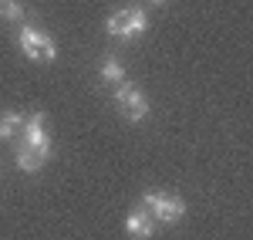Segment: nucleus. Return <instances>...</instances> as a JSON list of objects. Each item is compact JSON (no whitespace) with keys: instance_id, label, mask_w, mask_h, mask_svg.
Here are the masks:
<instances>
[{"instance_id":"1","label":"nucleus","mask_w":253,"mask_h":240,"mask_svg":"<svg viewBox=\"0 0 253 240\" xmlns=\"http://www.w3.org/2000/svg\"><path fill=\"white\" fill-rule=\"evenodd\" d=\"M105 31H108V38L132 41V38H138V34H145V31H149V14H145V7H138V3L118 7V10L108 14Z\"/></svg>"},{"instance_id":"2","label":"nucleus","mask_w":253,"mask_h":240,"mask_svg":"<svg viewBox=\"0 0 253 240\" xmlns=\"http://www.w3.org/2000/svg\"><path fill=\"white\" fill-rule=\"evenodd\" d=\"M142 206L152 213L156 223H166V227H172V223H179L186 217V200L179 193H166V190H145Z\"/></svg>"},{"instance_id":"3","label":"nucleus","mask_w":253,"mask_h":240,"mask_svg":"<svg viewBox=\"0 0 253 240\" xmlns=\"http://www.w3.org/2000/svg\"><path fill=\"white\" fill-rule=\"evenodd\" d=\"M17 44H20V54L27 61H41V64H51V61L58 58V44L54 38L38 27V24H24L17 34Z\"/></svg>"},{"instance_id":"4","label":"nucleus","mask_w":253,"mask_h":240,"mask_svg":"<svg viewBox=\"0 0 253 240\" xmlns=\"http://www.w3.org/2000/svg\"><path fill=\"white\" fill-rule=\"evenodd\" d=\"M115 108L118 115L125 122H145L149 119V112H152V105H149V98H145V92L138 88L135 81H122V85H115Z\"/></svg>"},{"instance_id":"5","label":"nucleus","mask_w":253,"mask_h":240,"mask_svg":"<svg viewBox=\"0 0 253 240\" xmlns=\"http://www.w3.org/2000/svg\"><path fill=\"white\" fill-rule=\"evenodd\" d=\"M20 145H34V149H44V152H54V139L47 132V115L44 112H31L24 115V125L17 132Z\"/></svg>"},{"instance_id":"6","label":"nucleus","mask_w":253,"mask_h":240,"mask_svg":"<svg viewBox=\"0 0 253 240\" xmlns=\"http://www.w3.org/2000/svg\"><path fill=\"white\" fill-rule=\"evenodd\" d=\"M125 234L132 240H152L156 237V220L145 206H132L128 217H125Z\"/></svg>"},{"instance_id":"7","label":"nucleus","mask_w":253,"mask_h":240,"mask_svg":"<svg viewBox=\"0 0 253 240\" xmlns=\"http://www.w3.org/2000/svg\"><path fill=\"white\" fill-rule=\"evenodd\" d=\"M47 159H51V152L34 149V145H20V142H17V152H14L17 169H24V173H41V169L47 166Z\"/></svg>"},{"instance_id":"8","label":"nucleus","mask_w":253,"mask_h":240,"mask_svg":"<svg viewBox=\"0 0 253 240\" xmlns=\"http://www.w3.org/2000/svg\"><path fill=\"white\" fill-rule=\"evenodd\" d=\"M98 78L105 81V85H122V81H125V64H122V58H115V54L101 58V64H98Z\"/></svg>"},{"instance_id":"9","label":"nucleus","mask_w":253,"mask_h":240,"mask_svg":"<svg viewBox=\"0 0 253 240\" xmlns=\"http://www.w3.org/2000/svg\"><path fill=\"white\" fill-rule=\"evenodd\" d=\"M27 20V3L24 0H0V24H20Z\"/></svg>"},{"instance_id":"10","label":"nucleus","mask_w":253,"mask_h":240,"mask_svg":"<svg viewBox=\"0 0 253 240\" xmlns=\"http://www.w3.org/2000/svg\"><path fill=\"white\" fill-rule=\"evenodd\" d=\"M24 115L20 112H0V139H17Z\"/></svg>"},{"instance_id":"11","label":"nucleus","mask_w":253,"mask_h":240,"mask_svg":"<svg viewBox=\"0 0 253 240\" xmlns=\"http://www.w3.org/2000/svg\"><path fill=\"white\" fill-rule=\"evenodd\" d=\"M149 3H152V7H162V3H166V0H149Z\"/></svg>"}]
</instances>
